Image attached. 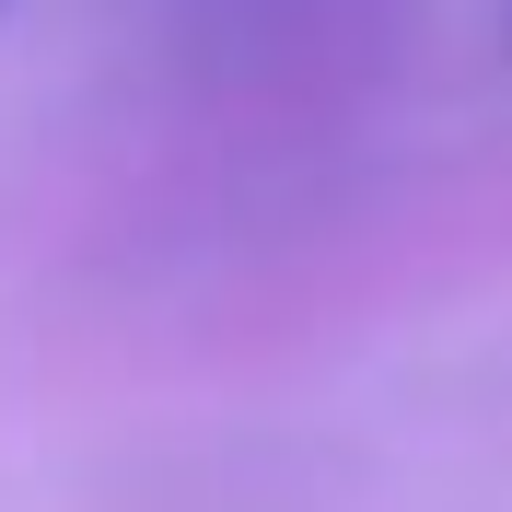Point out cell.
Wrapping results in <instances>:
<instances>
[{"instance_id": "6da1fadb", "label": "cell", "mask_w": 512, "mask_h": 512, "mask_svg": "<svg viewBox=\"0 0 512 512\" xmlns=\"http://www.w3.org/2000/svg\"><path fill=\"white\" fill-rule=\"evenodd\" d=\"M198 35H291V24H315L326 0H175Z\"/></svg>"}]
</instances>
